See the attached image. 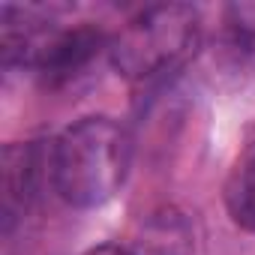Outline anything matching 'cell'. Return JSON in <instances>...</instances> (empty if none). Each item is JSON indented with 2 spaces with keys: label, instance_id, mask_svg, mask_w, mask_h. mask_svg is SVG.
Segmentation results:
<instances>
[{
  "label": "cell",
  "instance_id": "1",
  "mask_svg": "<svg viewBox=\"0 0 255 255\" xmlns=\"http://www.w3.org/2000/svg\"><path fill=\"white\" fill-rule=\"evenodd\" d=\"M132 138L111 117H84L54 138L48 150V174L54 192L78 210L111 201L129 174Z\"/></svg>",
  "mask_w": 255,
  "mask_h": 255
},
{
  "label": "cell",
  "instance_id": "2",
  "mask_svg": "<svg viewBox=\"0 0 255 255\" xmlns=\"http://www.w3.org/2000/svg\"><path fill=\"white\" fill-rule=\"evenodd\" d=\"M198 9L159 3L138 12L105 48L111 66L129 81H144L177 66L198 42Z\"/></svg>",
  "mask_w": 255,
  "mask_h": 255
},
{
  "label": "cell",
  "instance_id": "3",
  "mask_svg": "<svg viewBox=\"0 0 255 255\" xmlns=\"http://www.w3.org/2000/svg\"><path fill=\"white\" fill-rule=\"evenodd\" d=\"M42 168V153L36 144H6L3 147V213L12 222L33 198L36 177Z\"/></svg>",
  "mask_w": 255,
  "mask_h": 255
},
{
  "label": "cell",
  "instance_id": "4",
  "mask_svg": "<svg viewBox=\"0 0 255 255\" xmlns=\"http://www.w3.org/2000/svg\"><path fill=\"white\" fill-rule=\"evenodd\" d=\"M222 201L231 222L255 234V141L246 144L231 162L222 186Z\"/></svg>",
  "mask_w": 255,
  "mask_h": 255
},
{
  "label": "cell",
  "instance_id": "5",
  "mask_svg": "<svg viewBox=\"0 0 255 255\" xmlns=\"http://www.w3.org/2000/svg\"><path fill=\"white\" fill-rule=\"evenodd\" d=\"M231 21L240 33H252L255 36V3H234L231 9Z\"/></svg>",
  "mask_w": 255,
  "mask_h": 255
},
{
  "label": "cell",
  "instance_id": "6",
  "mask_svg": "<svg viewBox=\"0 0 255 255\" xmlns=\"http://www.w3.org/2000/svg\"><path fill=\"white\" fill-rule=\"evenodd\" d=\"M84 255H135V252L123 249V246H117V243H102V246H93V249H87Z\"/></svg>",
  "mask_w": 255,
  "mask_h": 255
}]
</instances>
